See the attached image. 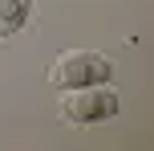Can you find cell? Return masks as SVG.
Returning a JSON list of instances; mask_svg holds the SVG:
<instances>
[{"label":"cell","mask_w":154,"mask_h":151,"mask_svg":"<svg viewBox=\"0 0 154 151\" xmlns=\"http://www.w3.org/2000/svg\"><path fill=\"white\" fill-rule=\"evenodd\" d=\"M45 82L53 90H77V86H101L114 82V61L101 49H65L45 70Z\"/></svg>","instance_id":"7a4b0ae2"},{"label":"cell","mask_w":154,"mask_h":151,"mask_svg":"<svg viewBox=\"0 0 154 151\" xmlns=\"http://www.w3.org/2000/svg\"><path fill=\"white\" fill-rule=\"evenodd\" d=\"M32 21V0H0V41L16 37Z\"/></svg>","instance_id":"3957f363"},{"label":"cell","mask_w":154,"mask_h":151,"mask_svg":"<svg viewBox=\"0 0 154 151\" xmlns=\"http://www.w3.org/2000/svg\"><path fill=\"white\" fill-rule=\"evenodd\" d=\"M57 119L65 127H101L122 110V98H118L114 82H101V86H77V90H57Z\"/></svg>","instance_id":"6da1fadb"}]
</instances>
